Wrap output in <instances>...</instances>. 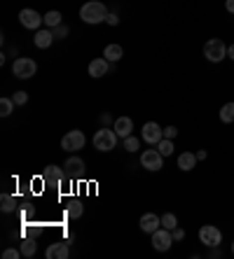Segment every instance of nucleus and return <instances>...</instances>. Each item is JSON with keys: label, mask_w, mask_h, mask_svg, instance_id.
I'll return each instance as SVG.
<instances>
[{"label": "nucleus", "mask_w": 234, "mask_h": 259, "mask_svg": "<svg viewBox=\"0 0 234 259\" xmlns=\"http://www.w3.org/2000/svg\"><path fill=\"white\" fill-rule=\"evenodd\" d=\"M19 21L28 30H40V26L45 24V17H40L35 10H21V12H19Z\"/></svg>", "instance_id": "nucleus-9"}, {"label": "nucleus", "mask_w": 234, "mask_h": 259, "mask_svg": "<svg viewBox=\"0 0 234 259\" xmlns=\"http://www.w3.org/2000/svg\"><path fill=\"white\" fill-rule=\"evenodd\" d=\"M122 54H124V52H122V47H120V45H108V47L103 49V56L110 61V63L120 61V59H122Z\"/></svg>", "instance_id": "nucleus-19"}, {"label": "nucleus", "mask_w": 234, "mask_h": 259, "mask_svg": "<svg viewBox=\"0 0 234 259\" xmlns=\"http://www.w3.org/2000/svg\"><path fill=\"white\" fill-rule=\"evenodd\" d=\"M225 10H227L229 14H234V0H225Z\"/></svg>", "instance_id": "nucleus-36"}, {"label": "nucleus", "mask_w": 234, "mask_h": 259, "mask_svg": "<svg viewBox=\"0 0 234 259\" xmlns=\"http://www.w3.org/2000/svg\"><path fill=\"white\" fill-rule=\"evenodd\" d=\"M162 227L173 231L176 227H178V217L173 215V212H164V217H162Z\"/></svg>", "instance_id": "nucleus-25"}, {"label": "nucleus", "mask_w": 234, "mask_h": 259, "mask_svg": "<svg viewBox=\"0 0 234 259\" xmlns=\"http://www.w3.org/2000/svg\"><path fill=\"white\" fill-rule=\"evenodd\" d=\"M141 166L145 170H160L162 166H164V157H162V152L160 150H145L141 154Z\"/></svg>", "instance_id": "nucleus-8"}, {"label": "nucleus", "mask_w": 234, "mask_h": 259, "mask_svg": "<svg viewBox=\"0 0 234 259\" xmlns=\"http://www.w3.org/2000/svg\"><path fill=\"white\" fill-rule=\"evenodd\" d=\"M141 138L145 140L148 145H157L162 138H164V128H162L157 121H148V124H143Z\"/></svg>", "instance_id": "nucleus-10"}, {"label": "nucleus", "mask_w": 234, "mask_h": 259, "mask_svg": "<svg viewBox=\"0 0 234 259\" xmlns=\"http://www.w3.org/2000/svg\"><path fill=\"white\" fill-rule=\"evenodd\" d=\"M63 178H66V170L59 168V166H47V168L43 170L45 185H52V187H59L63 182Z\"/></svg>", "instance_id": "nucleus-11"}, {"label": "nucleus", "mask_w": 234, "mask_h": 259, "mask_svg": "<svg viewBox=\"0 0 234 259\" xmlns=\"http://www.w3.org/2000/svg\"><path fill=\"white\" fill-rule=\"evenodd\" d=\"M197 161H199L197 154H192V152H183V154L178 157V168L187 173V170H192L194 166H197Z\"/></svg>", "instance_id": "nucleus-18"}, {"label": "nucleus", "mask_w": 234, "mask_h": 259, "mask_svg": "<svg viewBox=\"0 0 234 259\" xmlns=\"http://www.w3.org/2000/svg\"><path fill=\"white\" fill-rule=\"evenodd\" d=\"M87 72H89V77H103V75H108V72H110V61H108V59H94V61H89Z\"/></svg>", "instance_id": "nucleus-14"}, {"label": "nucleus", "mask_w": 234, "mask_h": 259, "mask_svg": "<svg viewBox=\"0 0 234 259\" xmlns=\"http://www.w3.org/2000/svg\"><path fill=\"white\" fill-rule=\"evenodd\" d=\"M17 257H24L21 250H14V247H7L5 252H3V259H17Z\"/></svg>", "instance_id": "nucleus-30"}, {"label": "nucleus", "mask_w": 234, "mask_h": 259, "mask_svg": "<svg viewBox=\"0 0 234 259\" xmlns=\"http://www.w3.org/2000/svg\"><path fill=\"white\" fill-rule=\"evenodd\" d=\"M206 157H209V154H206V150H199V152H197V159H199V161H204Z\"/></svg>", "instance_id": "nucleus-37"}, {"label": "nucleus", "mask_w": 234, "mask_h": 259, "mask_svg": "<svg viewBox=\"0 0 234 259\" xmlns=\"http://www.w3.org/2000/svg\"><path fill=\"white\" fill-rule=\"evenodd\" d=\"M220 121L222 124H232L234 121V103H225L220 108Z\"/></svg>", "instance_id": "nucleus-20"}, {"label": "nucleus", "mask_w": 234, "mask_h": 259, "mask_svg": "<svg viewBox=\"0 0 234 259\" xmlns=\"http://www.w3.org/2000/svg\"><path fill=\"white\" fill-rule=\"evenodd\" d=\"M63 170H66L68 178H82L85 175V161L80 157H68L63 163Z\"/></svg>", "instance_id": "nucleus-13"}, {"label": "nucleus", "mask_w": 234, "mask_h": 259, "mask_svg": "<svg viewBox=\"0 0 234 259\" xmlns=\"http://www.w3.org/2000/svg\"><path fill=\"white\" fill-rule=\"evenodd\" d=\"M82 212H85V208H82L80 201H70L66 208V215L70 217V220H77V217H82Z\"/></svg>", "instance_id": "nucleus-21"}, {"label": "nucleus", "mask_w": 234, "mask_h": 259, "mask_svg": "<svg viewBox=\"0 0 234 259\" xmlns=\"http://www.w3.org/2000/svg\"><path fill=\"white\" fill-rule=\"evenodd\" d=\"M52 33H54V37H59V40H63V37L68 35V28L61 24V26H56V28H52Z\"/></svg>", "instance_id": "nucleus-31"}, {"label": "nucleus", "mask_w": 234, "mask_h": 259, "mask_svg": "<svg viewBox=\"0 0 234 259\" xmlns=\"http://www.w3.org/2000/svg\"><path fill=\"white\" fill-rule=\"evenodd\" d=\"M101 124H103V126H110V124H115V121H112V117H110V112H103V115H101Z\"/></svg>", "instance_id": "nucleus-33"}, {"label": "nucleus", "mask_w": 234, "mask_h": 259, "mask_svg": "<svg viewBox=\"0 0 234 259\" xmlns=\"http://www.w3.org/2000/svg\"><path fill=\"white\" fill-rule=\"evenodd\" d=\"M35 72H37V63L33 59L21 56V59H17L12 63V75L14 77H19V79H31Z\"/></svg>", "instance_id": "nucleus-4"}, {"label": "nucleus", "mask_w": 234, "mask_h": 259, "mask_svg": "<svg viewBox=\"0 0 234 259\" xmlns=\"http://www.w3.org/2000/svg\"><path fill=\"white\" fill-rule=\"evenodd\" d=\"M0 208H3V212H12L17 208V199H14L12 194H3L0 196Z\"/></svg>", "instance_id": "nucleus-22"}, {"label": "nucleus", "mask_w": 234, "mask_h": 259, "mask_svg": "<svg viewBox=\"0 0 234 259\" xmlns=\"http://www.w3.org/2000/svg\"><path fill=\"white\" fill-rule=\"evenodd\" d=\"M45 24H47V28H56V26H61V12H56V10L47 12L45 14Z\"/></svg>", "instance_id": "nucleus-23"}, {"label": "nucleus", "mask_w": 234, "mask_h": 259, "mask_svg": "<svg viewBox=\"0 0 234 259\" xmlns=\"http://www.w3.org/2000/svg\"><path fill=\"white\" fill-rule=\"evenodd\" d=\"M54 40L56 37H54V33H52V28H45V30H37L35 33V47L37 49H47Z\"/></svg>", "instance_id": "nucleus-17"}, {"label": "nucleus", "mask_w": 234, "mask_h": 259, "mask_svg": "<svg viewBox=\"0 0 234 259\" xmlns=\"http://www.w3.org/2000/svg\"><path fill=\"white\" fill-rule=\"evenodd\" d=\"M204 56H206V61H211V63H220L222 59H227V45L222 42L220 37H211V40H206V45H204Z\"/></svg>", "instance_id": "nucleus-3"}, {"label": "nucleus", "mask_w": 234, "mask_h": 259, "mask_svg": "<svg viewBox=\"0 0 234 259\" xmlns=\"http://www.w3.org/2000/svg\"><path fill=\"white\" fill-rule=\"evenodd\" d=\"M232 254H234V243H232Z\"/></svg>", "instance_id": "nucleus-39"}, {"label": "nucleus", "mask_w": 234, "mask_h": 259, "mask_svg": "<svg viewBox=\"0 0 234 259\" xmlns=\"http://www.w3.org/2000/svg\"><path fill=\"white\" fill-rule=\"evenodd\" d=\"M85 143H87L85 133L75 128V131H68L66 136L61 138V150H66V152H77V150H82V147H85Z\"/></svg>", "instance_id": "nucleus-7"}, {"label": "nucleus", "mask_w": 234, "mask_h": 259, "mask_svg": "<svg viewBox=\"0 0 234 259\" xmlns=\"http://www.w3.org/2000/svg\"><path fill=\"white\" fill-rule=\"evenodd\" d=\"M105 21H108V24H110V26H117V24H120V17H117V14H112V12H108V17H105Z\"/></svg>", "instance_id": "nucleus-35"}, {"label": "nucleus", "mask_w": 234, "mask_h": 259, "mask_svg": "<svg viewBox=\"0 0 234 259\" xmlns=\"http://www.w3.org/2000/svg\"><path fill=\"white\" fill-rule=\"evenodd\" d=\"M124 150L127 152H138L141 150V140L136 138V136H127V138H124Z\"/></svg>", "instance_id": "nucleus-26"}, {"label": "nucleus", "mask_w": 234, "mask_h": 259, "mask_svg": "<svg viewBox=\"0 0 234 259\" xmlns=\"http://www.w3.org/2000/svg\"><path fill=\"white\" fill-rule=\"evenodd\" d=\"M173 234L171 229H164V227H160V229L152 234V247L157 250V252H169L173 245Z\"/></svg>", "instance_id": "nucleus-6"}, {"label": "nucleus", "mask_w": 234, "mask_h": 259, "mask_svg": "<svg viewBox=\"0 0 234 259\" xmlns=\"http://www.w3.org/2000/svg\"><path fill=\"white\" fill-rule=\"evenodd\" d=\"M21 254H24V257H33V254H35V243L33 241L21 243Z\"/></svg>", "instance_id": "nucleus-28"}, {"label": "nucleus", "mask_w": 234, "mask_h": 259, "mask_svg": "<svg viewBox=\"0 0 234 259\" xmlns=\"http://www.w3.org/2000/svg\"><path fill=\"white\" fill-rule=\"evenodd\" d=\"M112 128H115V133L120 138H127V136H131V131H134V121H131L129 117H117Z\"/></svg>", "instance_id": "nucleus-16"}, {"label": "nucleus", "mask_w": 234, "mask_h": 259, "mask_svg": "<svg viewBox=\"0 0 234 259\" xmlns=\"http://www.w3.org/2000/svg\"><path fill=\"white\" fill-rule=\"evenodd\" d=\"M176 136H178V128H176V126H167V128H164V138L173 140Z\"/></svg>", "instance_id": "nucleus-32"}, {"label": "nucleus", "mask_w": 234, "mask_h": 259, "mask_svg": "<svg viewBox=\"0 0 234 259\" xmlns=\"http://www.w3.org/2000/svg\"><path fill=\"white\" fill-rule=\"evenodd\" d=\"M157 150L162 152V157H171V154H173V150H176V147H173V140H169V138H162L160 143H157Z\"/></svg>", "instance_id": "nucleus-24"}, {"label": "nucleus", "mask_w": 234, "mask_h": 259, "mask_svg": "<svg viewBox=\"0 0 234 259\" xmlns=\"http://www.w3.org/2000/svg\"><path fill=\"white\" fill-rule=\"evenodd\" d=\"M138 224H141V231H143V234H150V236H152L154 231L162 227V217L154 215V212H145V215L141 217V222H138Z\"/></svg>", "instance_id": "nucleus-12"}, {"label": "nucleus", "mask_w": 234, "mask_h": 259, "mask_svg": "<svg viewBox=\"0 0 234 259\" xmlns=\"http://www.w3.org/2000/svg\"><path fill=\"white\" fill-rule=\"evenodd\" d=\"M171 234H173V241H183V238H185V231L180 229V227H176Z\"/></svg>", "instance_id": "nucleus-34"}, {"label": "nucleus", "mask_w": 234, "mask_h": 259, "mask_svg": "<svg viewBox=\"0 0 234 259\" xmlns=\"http://www.w3.org/2000/svg\"><path fill=\"white\" fill-rule=\"evenodd\" d=\"M199 241H202V245H206V247H220L222 231L218 229V227H213V224H206V227L199 229Z\"/></svg>", "instance_id": "nucleus-5"}, {"label": "nucleus", "mask_w": 234, "mask_h": 259, "mask_svg": "<svg viewBox=\"0 0 234 259\" xmlns=\"http://www.w3.org/2000/svg\"><path fill=\"white\" fill-rule=\"evenodd\" d=\"M14 110V101L12 98H0V115L3 117H10Z\"/></svg>", "instance_id": "nucleus-27"}, {"label": "nucleus", "mask_w": 234, "mask_h": 259, "mask_svg": "<svg viewBox=\"0 0 234 259\" xmlns=\"http://www.w3.org/2000/svg\"><path fill=\"white\" fill-rule=\"evenodd\" d=\"M117 136L115 133V128H108V126H101L99 131L94 133V147L99 152H110V150H115V145H117Z\"/></svg>", "instance_id": "nucleus-2"}, {"label": "nucleus", "mask_w": 234, "mask_h": 259, "mask_svg": "<svg viewBox=\"0 0 234 259\" xmlns=\"http://www.w3.org/2000/svg\"><path fill=\"white\" fill-rule=\"evenodd\" d=\"M12 101H14V105H26V103H28V94H26V91H17L12 96Z\"/></svg>", "instance_id": "nucleus-29"}, {"label": "nucleus", "mask_w": 234, "mask_h": 259, "mask_svg": "<svg viewBox=\"0 0 234 259\" xmlns=\"http://www.w3.org/2000/svg\"><path fill=\"white\" fill-rule=\"evenodd\" d=\"M227 59H232V61H234V42L227 47Z\"/></svg>", "instance_id": "nucleus-38"}, {"label": "nucleus", "mask_w": 234, "mask_h": 259, "mask_svg": "<svg viewBox=\"0 0 234 259\" xmlns=\"http://www.w3.org/2000/svg\"><path fill=\"white\" fill-rule=\"evenodd\" d=\"M45 254H47V259H68L70 257V247H68V243L59 241V243H52Z\"/></svg>", "instance_id": "nucleus-15"}, {"label": "nucleus", "mask_w": 234, "mask_h": 259, "mask_svg": "<svg viewBox=\"0 0 234 259\" xmlns=\"http://www.w3.org/2000/svg\"><path fill=\"white\" fill-rule=\"evenodd\" d=\"M105 17H108V7L103 3H99V0H89V3H85L80 7V19L89 26L105 21Z\"/></svg>", "instance_id": "nucleus-1"}]
</instances>
